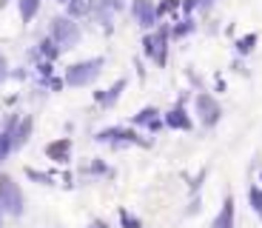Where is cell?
Returning <instances> with one entry per match:
<instances>
[{"mask_svg":"<svg viewBox=\"0 0 262 228\" xmlns=\"http://www.w3.org/2000/svg\"><path fill=\"white\" fill-rule=\"evenodd\" d=\"M128 12L134 17L140 29H154L157 26V6H154V0H131L128 3Z\"/></svg>","mask_w":262,"mask_h":228,"instance_id":"5","label":"cell"},{"mask_svg":"<svg viewBox=\"0 0 262 228\" xmlns=\"http://www.w3.org/2000/svg\"><path fill=\"white\" fill-rule=\"evenodd\" d=\"M0 211H3V209H0Z\"/></svg>","mask_w":262,"mask_h":228,"instance_id":"32","label":"cell"},{"mask_svg":"<svg viewBox=\"0 0 262 228\" xmlns=\"http://www.w3.org/2000/svg\"><path fill=\"white\" fill-rule=\"evenodd\" d=\"M49 37H52L54 43L66 52V49H74V46L83 40V29H80V23L74 17H69V14H57V17L49 20Z\"/></svg>","mask_w":262,"mask_h":228,"instance_id":"1","label":"cell"},{"mask_svg":"<svg viewBox=\"0 0 262 228\" xmlns=\"http://www.w3.org/2000/svg\"><path fill=\"white\" fill-rule=\"evenodd\" d=\"M251 205H254V209H256V214H259V209H262V191L259 189H251Z\"/></svg>","mask_w":262,"mask_h":228,"instance_id":"22","label":"cell"},{"mask_svg":"<svg viewBox=\"0 0 262 228\" xmlns=\"http://www.w3.org/2000/svg\"><path fill=\"white\" fill-rule=\"evenodd\" d=\"M60 52H63V49H60V46L54 43L52 37H43V40H40V54H43V60H52V63H54V60L60 57Z\"/></svg>","mask_w":262,"mask_h":228,"instance_id":"14","label":"cell"},{"mask_svg":"<svg viewBox=\"0 0 262 228\" xmlns=\"http://www.w3.org/2000/svg\"><path fill=\"white\" fill-rule=\"evenodd\" d=\"M6 3H9V0H0V9H3V6H6Z\"/></svg>","mask_w":262,"mask_h":228,"instance_id":"29","label":"cell"},{"mask_svg":"<svg viewBox=\"0 0 262 228\" xmlns=\"http://www.w3.org/2000/svg\"><path fill=\"white\" fill-rule=\"evenodd\" d=\"M6 77H9V60L0 54V86L6 83Z\"/></svg>","mask_w":262,"mask_h":228,"instance_id":"24","label":"cell"},{"mask_svg":"<svg viewBox=\"0 0 262 228\" xmlns=\"http://www.w3.org/2000/svg\"><path fill=\"white\" fill-rule=\"evenodd\" d=\"M211 228H234V197H228L223 202V209H220V214H216Z\"/></svg>","mask_w":262,"mask_h":228,"instance_id":"10","label":"cell"},{"mask_svg":"<svg viewBox=\"0 0 262 228\" xmlns=\"http://www.w3.org/2000/svg\"><path fill=\"white\" fill-rule=\"evenodd\" d=\"M89 228H108V225H105V222H100V220H97V222H92V225H89Z\"/></svg>","mask_w":262,"mask_h":228,"instance_id":"28","label":"cell"},{"mask_svg":"<svg viewBox=\"0 0 262 228\" xmlns=\"http://www.w3.org/2000/svg\"><path fill=\"white\" fill-rule=\"evenodd\" d=\"M69 154H72V140H69V137H60V140H54V143L46 146V157L54 160V163H66Z\"/></svg>","mask_w":262,"mask_h":228,"instance_id":"8","label":"cell"},{"mask_svg":"<svg viewBox=\"0 0 262 228\" xmlns=\"http://www.w3.org/2000/svg\"><path fill=\"white\" fill-rule=\"evenodd\" d=\"M125 9V0H89V14H94L105 32H112V17Z\"/></svg>","mask_w":262,"mask_h":228,"instance_id":"4","label":"cell"},{"mask_svg":"<svg viewBox=\"0 0 262 228\" xmlns=\"http://www.w3.org/2000/svg\"><path fill=\"white\" fill-rule=\"evenodd\" d=\"M154 49H151V60L163 69L165 63H168V40H171V26L168 23H163V26L154 29Z\"/></svg>","mask_w":262,"mask_h":228,"instance_id":"6","label":"cell"},{"mask_svg":"<svg viewBox=\"0 0 262 228\" xmlns=\"http://www.w3.org/2000/svg\"><path fill=\"white\" fill-rule=\"evenodd\" d=\"M26 174H29V177H34V180H40V182H49V177H46V174H40V171H34V169H29Z\"/></svg>","mask_w":262,"mask_h":228,"instance_id":"26","label":"cell"},{"mask_svg":"<svg viewBox=\"0 0 262 228\" xmlns=\"http://www.w3.org/2000/svg\"><path fill=\"white\" fill-rule=\"evenodd\" d=\"M40 3H43V0H17V12H20V17H23V23H32V20L37 17Z\"/></svg>","mask_w":262,"mask_h":228,"instance_id":"11","label":"cell"},{"mask_svg":"<svg viewBox=\"0 0 262 228\" xmlns=\"http://www.w3.org/2000/svg\"><path fill=\"white\" fill-rule=\"evenodd\" d=\"M256 40H259V37H256L254 32L245 34V37H239V40H236V52H239V54H251L256 49Z\"/></svg>","mask_w":262,"mask_h":228,"instance_id":"17","label":"cell"},{"mask_svg":"<svg viewBox=\"0 0 262 228\" xmlns=\"http://www.w3.org/2000/svg\"><path fill=\"white\" fill-rule=\"evenodd\" d=\"M165 123H168L171 129H183V131L191 129V120L185 117V111L180 109V106H177V109H171L168 114H165Z\"/></svg>","mask_w":262,"mask_h":228,"instance_id":"12","label":"cell"},{"mask_svg":"<svg viewBox=\"0 0 262 228\" xmlns=\"http://www.w3.org/2000/svg\"><path fill=\"white\" fill-rule=\"evenodd\" d=\"M57 3H63V6H66V3H69V0H57Z\"/></svg>","mask_w":262,"mask_h":228,"instance_id":"30","label":"cell"},{"mask_svg":"<svg viewBox=\"0 0 262 228\" xmlns=\"http://www.w3.org/2000/svg\"><path fill=\"white\" fill-rule=\"evenodd\" d=\"M259 217H262V209H259Z\"/></svg>","mask_w":262,"mask_h":228,"instance_id":"31","label":"cell"},{"mask_svg":"<svg viewBox=\"0 0 262 228\" xmlns=\"http://www.w3.org/2000/svg\"><path fill=\"white\" fill-rule=\"evenodd\" d=\"M214 0H180V9L185 12V17H188L191 12H196V9H208Z\"/></svg>","mask_w":262,"mask_h":228,"instance_id":"18","label":"cell"},{"mask_svg":"<svg viewBox=\"0 0 262 228\" xmlns=\"http://www.w3.org/2000/svg\"><path fill=\"white\" fill-rule=\"evenodd\" d=\"M120 217H123V225L125 228H140V220H134L128 211H120Z\"/></svg>","mask_w":262,"mask_h":228,"instance_id":"23","label":"cell"},{"mask_svg":"<svg viewBox=\"0 0 262 228\" xmlns=\"http://www.w3.org/2000/svg\"><path fill=\"white\" fill-rule=\"evenodd\" d=\"M97 140H103V143H117V140H128V143H143L148 146L145 140H140V134H134V131L128 129H105L97 134Z\"/></svg>","mask_w":262,"mask_h":228,"instance_id":"9","label":"cell"},{"mask_svg":"<svg viewBox=\"0 0 262 228\" xmlns=\"http://www.w3.org/2000/svg\"><path fill=\"white\" fill-rule=\"evenodd\" d=\"M196 114H200L203 126H216V120H220L223 109H220V103L211 97L208 91H203V94H196Z\"/></svg>","mask_w":262,"mask_h":228,"instance_id":"7","label":"cell"},{"mask_svg":"<svg viewBox=\"0 0 262 228\" xmlns=\"http://www.w3.org/2000/svg\"><path fill=\"white\" fill-rule=\"evenodd\" d=\"M9 149H12V137H9L6 131H3V134H0V160H3V157L9 154Z\"/></svg>","mask_w":262,"mask_h":228,"instance_id":"21","label":"cell"},{"mask_svg":"<svg viewBox=\"0 0 262 228\" xmlns=\"http://www.w3.org/2000/svg\"><path fill=\"white\" fill-rule=\"evenodd\" d=\"M174 9H180V0H160L157 3V17H165V14H171Z\"/></svg>","mask_w":262,"mask_h":228,"instance_id":"19","label":"cell"},{"mask_svg":"<svg viewBox=\"0 0 262 228\" xmlns=\"http://www.w3.org/2000/svg\"><path fill=\"white\" fill-rule=\"evenodd\" d=\"M194 29H196V23L191 20V14H188L185 20H180L177 26H171V40H183V37H188V34L194 32Z\"/></svg>","mask_w":262,"mask_h":228,"instance_id":"13","label":"cell"},{"mask_svg":"<svg viewBox=\"0 0 262 228\" xmlns=\"http://www.w3.org/2000/svg\"><path fill=\"white\" fill-rule=\"evenodd\" d=\"M23 205H26V200H23L20 185L9 174H3L0 177V209L6 211V214H12V217H20L23 214Z\"/></svg>","mask_w":262,"mask_h":228,"instance_id":"3","label":"cell"},{"mask_svg":"<svg viewBox=\"0 0 262 228\" xmlns=\"http://www.w3.org/2000/svg\"><path fill=\"white\" fill-rule=\"evenodd\" d=\"M52 60H43V63H40V74H43V77H52Z\"/></svg>","mask_w":262,"mask_h":228,"instance_id":"25","label":"cell"},{"mask_svg":"<svg viewBox=\"0 0 262 228\" xmlns=\"http://www.w3.org/2000/svg\"><path fill=\"white\" fill-rule=\"evenodd\" d=\"M123 89H125V80H117V83H114L112 89H105V91H103V106H105V109L117 103V97L123 94Z\"/></svg>","mask_w":262,"mask_h":228,"instance_id":"16","label":"cell"},{"mask_svg":"<svg viewBox=\"0 0 262 228\" xmlns=\"http://www.w3.org/2000/svg\"><path fill=\"white\" fill-rule=\"evenodd\" d=\"M66 14L74 17V20L85 17V14H89V0H69V3H66Z\"/></svg>","mask_w":262,"mask_h":228,"instance_id":"15","label":"cell"},{"mask_svg":"<svg viewBox=\"0 0 262 228\" xmlns=\"http://www.w3.org/2000/svg\"><path fill=\"white\" fill-rule=\"evenodd\" d=\"M105 60L103 57H94V60H80V63H72L69 69H66L63 80L69 86H74V89H80V86H92L94 80L100 77V72H103Z\"/></svg>","mask_w":262,"mask_h":228,"instance_id":"2","label":"cell"},{"mask_svg":"<svg viewBox=\"0 0 262 228\" xmlns=\"http://www.w3.org/2000/svg\"><path fill=\"white\" fill-rule=\"evenodd\" d=\"M63 83H66V80H54V77H49V86H52L54 91H60V89H63Z\"/></svg>","mask_w":262,"mask_h":228,"instance_id":"27","label":"cell"},{"mask_svg":"<svg viewBox=\"0 0 262 228\" xmlns=\"http://www.w3.org/2000/svg\"><path fill=\"white\" fill-rule=\"evenodd\" d=\"M157 114H160V111H157V109H151V106H148V109H143V111L137 114V117H134V123H140V126H148L151 120L157 117Z\"/></svg>","mask_w":262,"mask_h":228,"instance_id":"20","label":"cell"}]
</instances>
